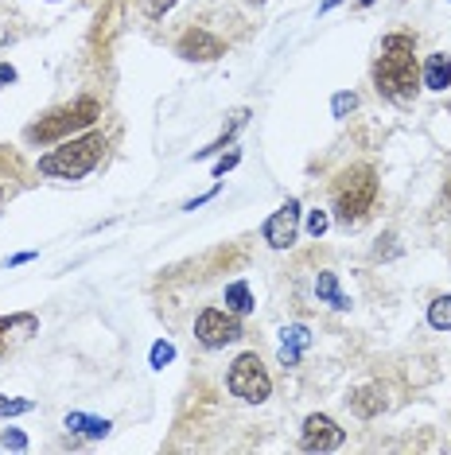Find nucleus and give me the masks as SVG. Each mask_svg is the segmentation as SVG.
Wrapping results in <instances>:
<instances>
[{
    "label": "nucleus",
    "instance_id": "2f4dec72",
    "mask_svg": "<svg viewBox=\"0 0 451 455\" xmlns=\"http://www.w3.org/2000/svg\"><path fill=\"white\" fill-rule=\"evenodd\" d=\"M0 358H4V347H0Z\"/></svg>",
    "mask_w": 451,
    "mask_h": 455
},
{
    "label": "nucleus",
    "instance_id": "4be33fe9",
    "mask_svg": "<svg viewBox=\"0 0 451 455\" xmlns=\"http://www.w3.org/2000/svg\"><path fill=\"white\" fill-rule=\"evenodd\" d=\"M358 106V94H335V101H331V113L335 117H346Z\"/></svg>",
    "mask_w": 451,
    "mask_h": 455
},
{
    "label": "nucleus",
    "instance_id": "c756f323",
    "mask_svg": "<svg viewBox=\"0 0 451 455\" xmlns=\"http://www.w3.org/2000/svg\"><path fill=\"white\" fill-rule=\"evenodd\" d=\"M249 4H265V0H249Z\"/></svg>",
    "mask_w": 451,
    "mask_h": 455
},
{
    "label": "nucleus",
    "instance_id": "1a4fd4ad",
    "mask_svg": "<svg viewBox=\"0 0 451 455\" xmlns=\"http://www.w3.org/2000/svg\"><path fill=\"white\" fill-rule=\"evenodd\" d=\"M343 440H346V432L338 428L331 417H323V412H312V417L304 420V432H300L304 451H335Z\"/></svg>",
    "mask_w": 451,
    "mask_h": 455
},
{
    "label": "nucleus",
    "instance_id": "9d476101",
    "mask_svg": "<svg viewBox=\"0 0 451 455\" xmlns=\"http://www.w3.org/2000/svg\"><path fill=\"white\" fill-rule=\"evenodd\" d=\"M307 347H312V331H307L304 323H292V327L281 331V362L284 366H296Z\"/></svg>",
    "mask_w": 451,
    "mask_h": 455
},
{
    "label": "nucleus",
    "instance_id": "aec40b11",
    "mask_svg": "<svg viewBox=\"0 0 451 455\" xmlns=\"http://www.w3.org/2000/svg\"><path fill=\"white\" fill-rule=\"evenodd\" d=\"M148 358H152V366H156V370H163L171 358H176V347H171V343H163V339H160V343L152 347V355H148Z\"/></svg>",
    "mask_w": 451,
    "mask_h": 455
},
{
    "label": "nucleus",
    "instance_id": "f03ea898",
    "mask_svg": "<svg viewBox=\"0 0 451 455\" xmlns=\"http://www.w3.org/2000/svg\"><path fill=\"white\" fill-rule=\"evenodd\" d=\"M106 156V137L101 132H82V137L59 140V148H51L47 156H39V175L47 180H82L90 175Z\"/></svg>",
    "mask_w": 451,
    "mask_h": 455
},
{
    "label": "nucleus",
    "instance_id": "bb28decb",
    "mask_svg": "<svg viewBox=\"0 0 451 455\" xmlns=\"http://www.w3.org/2000/svg\"><path fill=\"white\" fill-rule=\"evenodd\" d=\"M32 257H36L32 250H28V253H16V257H12V261H8V265H12V268H16V265H28V261H32Z\"/></svg>",
    "mask_w": 451,
    "mask_h": 455
},
{
    "label": "nucleus",
    "instance_id": "ddd939ff",
    "mask_svg": "<svg viewBox=\"0 0 451 455\" xmlns=\"http://www.w3.org/2000/svg\"><path fill=\"white\" fill-rule=\"evenodd\" d=\"M67 428L78 432V436L101 440V436H109L113 424H109V420H98V417H86V412H67Z\"/></svg>",
    "mask_w": 451,
    "mask_h": 455
},
{
    "label": "nucleus",
    "instance_id": "7c9ffc66",
    "mask_svg": "<svg viewBox=\"0 0 451 455\" xmlns=\"http://www.w3.org/2000/svg\"><path fill=\"white\" fill-rule=\"evenodd\" d=\"M0 206H4V191H0Z\"/></svg>",
    "mask_w": 451,
    "mask_h": 455
},
{
    "label": "nucleus",
    "instance_id": "f3484780",
    "mask_svg": "<svg viewBox=\"0 0 451 455\" xmlns=\"http://www.w3.org/2000/svg\"><path fill=\"white\" fill-rule=\"evenodd\" d=\"M428 323L436 331H451V296H436L428 307Z\"/></svg>",
    "mask_w": 451,
    "mask_h": 455
},
{
    "label": "nucleus",
    "instance_id": "f8f14e48",
    "mask_svg": "<svg viewBox=\"0 0 451 455\" xmlns=\"http://www.w3.org/2000/svg\"><path fill=\"white\" fill-rule=\"evenodd\" d=\"M351 409L358 412V417H377V412L385 409V393L377 386H358L351 393Z\"/></svg>",
    "mask_w": 451,
    "mask_h": 455
},
{
    "label": "nucleus",
    "instance_id": "b1692460",
    "mask_svg": "<svg viewBox=\"0 0 451 455\" xmlns=\"http://www.w3.org/2000/svg\"><path fill=\"white\" fill-rule=\"evenodd\" d=\"M4 448L24 451L28 448V436H24V432H4V440H0V451H4Z\"/></svg>",
    "mask_w": 451,
    "mask_h": 455
},
{
    "label": "nucleus",
    "instance_id": "6ab92c4d",
    "mask_svg": "<svg viewBox=\"0 0 451 455\" xmlns=\"http://www.w3.org/2000/svg\"><path fill=\"white\" fill-rule=\"evenodd\" d=\"M16 327L36 331V327H39V319H36V315H4V319H0V339H4V331H16Z\"/></svg>",
    "mask_w": 451,
    "mask_h": 455
},
{
    "label": "nucleus",
    "instance_id": "cd10ccee",
    "mask_svg": "<svg viewBox=\"0 0 451 455\" xmlns=\"http://www.w3.org/2000/svg\"><path fill=\"white\" fill-rule=\"evenodd\" d=\"M338 4V0H323V4H320V12H327V8H335Z\"/></svg>",
    "mask_w": 451,
    "mask_h": 455
},
{
    "label": "nucleus",
    "instance_id": "423d86ee",
    "mask_svg": "<svg viewBox=\"0 0 451 455\" xmlns=\"http://www.w3.org/2000/svg\"><path fill=\"white\" fill-rule=\"evenodd\" d=\"M245 335L241 331V319L238 312H230V307H207V312H199V319H194V339H199L207 350H222L230 343H238V339Z\"/></svg>",
    "mask_w": 451,
    "mask_h": 455
},
{
    "label": "nucleus",
    "instance_id": "20e7f679",
    "mask_svg": "<svg viewBox=\"0 0 451 455\" xmlns=\"http://www.w3.org/2000/svg\"><path fill=\"white\" fill-rule=\"evenodd\" d=\"M98 117H101L98 101L94 98H78V101H70V106H59V109L44 113L36 125H28L24 140L28 144H59V140L75 137V132H82V129H90Z\"/></svg>",
    "mask_w": 451,
    "mask_h": 455
},
{
    "label": "nucleus",
    "instance_id": "0eeeda50",
    "mask_svg": "<svg viewBox=\"0 0 451 455\" xmlns=\"http://www.w3.org/2000/svg\"><path fill=\"white\" fill-rule=\"evenodd\" d=\"M176 55L187 59V63H214V59L226 55V44L207 28H187L176 44Z\"/></svg>",
    "mask_w": 451,
    "mask_h": 455
},
{
    "label": "nucleus",
    "instance_id": "9b49d317",
    "mask_svg": "<svg viewBox=\"0 0 451 455\" xmlns=\"http://www.w3.org/2000/svg\"><path fill=\"white\" fill-rule=\"evenodd\" d=\"M315 296H320L323 304H331L335 312H346V307H351V296L338 288V276L335 273H320V276H315Z\"/></svg>",
    "mask_w": 451,
    "mask_h": 455
},
{
    "label": "nucleus",
    "instance_id": "39448f33",
    "mask_svg": "<svg viewBox=\"0 0 451 455\" xmlns=\"http://www.w3.org/2000/svg\"><path fill=\"white\" fill-rule=\"evenodd\" d=\"M226 386H230L233 397L249 401V405H261L273 393V378H269V370H265V362L253 355V350H245V355L233 358L230 374H226Z\"/></svg>",
    "mask_w": 451,
    "mask_h": 455
},
{
    "label": "nucleus",
    "instance_id": "a878e982",
    "mask_svg": "<svg viewBox=\"0 0 451 455\" xmlns=\"http://www.w3.org/2000/svg\"><path fill=\"white\" fill-rule=\"evenodd\" d=\"M12 82H16V67L12 63H0V90L12 86Z\"/></svg>",
    "mask_w": 451,
    "mask_h": 455
},
{
    "label": "nucleus",
    "instance_id": "393cba45",
    "mask_svg": "<svg viewBox=\"0 0 451 455\" xmlns=\"http://www.w3.org/2000/svg\"><path fill=\"white\" fill-rule=\"evenodd\" d=\"M238 160H241V156H238V152H230V156H222L218 164H214V180H222V175H226V172H230V168H233V164H238Z\"/></svg>",
    "mask_w": 451,
    "mask_h": 455
},
{
    "label": "nucleus",
    "instance_id": "a211bd4d",
    "mask_svg": "<svg viewBox=\"0 0 451 455\" xmlns=\"http://www.w3.org/2000/svg\"><path fill=\"white\" fill-rule=\"evenodd\" d=\"M36 409V401H28V397H4L0 393V417H24V412H32Z\"/></svg>",
    "mask_w": 451,
    "mask_h": 455
},
{
    "label": "nucleus",
    "instance_id": "7ed1b4c3",
    "mask_svg": "<svg viewBox=\"0 0 451 455\" xmlns=\"http://www.w3.org/2000/svg\"><path fill=\"white\" fill-rule=\"evenodd\" d=\"M377 199V172L374 164H354L335 180L331 188V203H335V219L343 226H354L366 219V211Z\"/></svg>",
    "mask_w": 451,
    "mask_h": 455
},
{
    "label": "nucleus",
    "instance_id": "dca6fc26",
    "mask_svg": "<svg viewBox=\"0 0 451 455\" xmlns=\"http://www.w3.org/2000/svg\"><path fill=\"white\" fill-rule=\"evenodd\" d=\"M245 121H249V109H238V113H233V121H230V125H226V132H222V137L214 140L210 148H199V152H194V160H207V156H214V152H222L226 144L233 140V132H238V129H245Z\"/></svg>",
    "mask_w": 451,
    "mask_h": 455
},
{
    "label": "nucleus",
    "instance_id": "c85d7f7f",
    "mask_svg": "<svg viewBox=\"0 0 451 455\" xmlns=\"http://www.w3.org/2000/svg\"><path fill=\"white\" fill-rule=\"evenodd\" d=\"M358 4H362V8H366V4H374V0H358Z\"/></svg>",
    "mask_w": 451,
    "mask_h": 455
},
{
    "label": "nucleus",
    "instance_id": "412c9836",
    "mask_svg": "<svg viewBox=\"0 0 451 455\" xmlns=\"http://www.w3.org/2000/svg\"><path fill=\"white\" fill-rule=\"evenodd\" d=\"M327 226H331V219H327V211H312V219H307V234L312 237H323Z\"/></svg>",
    "mask_w": 451,
    "mask_h": 455
},
{
    "label": "nucleus",
    "instance_id": "5701e85b",
    "mask_svg": "<svg viewBox=\"0 0 451 455\" xmlns=\"http://www.w3.org/2000/svg\"><path fill=\"white\" fill-rule=\"evenodd\" d=\"M176 8V0H145V16L148 20H160L163 12H171Z\"/></svg>",
    "mask_w": 451,
    "mask_h": 455
},
{
    "label": "nucleus",
    "instance_id": "2eb2a0df",
    "mask_svg": "<svg viewBox=\"0 0 451 455\" xmlns=\"http://www.w3.org/2000/svg\"><path fill=\"white\" fill-rule=\"evenodd\" d=\"M226 307H230V312H238V315H249L253 307V292H249V284L245 281H233V284H226Z\"/></svg>",
    "mask_w": 451,
    "mask_h": 455
},
{
    "label": "nucleus",
    "instance_id": "f257e3e1",
    "mask_svg": "<svg viewBox=\"0 0 451 455\" xmlns=\"http://www.w3.org/2000/svg\"><path fill=\"white\" fill-rule=\"evenodd\" d=\"M374 86L377 94L408 106L420 90V70H416V39L405 32H393L382 39V51L374 59Z\"/></svg>",
    "mask_w": 451,
    "mask_h": 455
},
{
    "label": "nucleus",
    "instance_id": "6e6552de",
    "mask_svg": "<svg viewBox=\"0 0 451 455\" xmlns=\"http://www.w3.org/2000/svg\"><path fill=\"white\" fill-rule=\"evenodd\" d=\"M265 242L273 245V250H292L296 245V234H300V203L289 199L276 214H269V222H265Z\"/></svg>",
    "mask_w": 451,
    "mask_h": 455
},
{
    "label": "nucleus",
    "instance_id": "4468645a",
    "mask_svg": "<svg viewBox=\"0 0 451 455\" xmlns=\"http://www.w3.org/2000/svg\"><path fill=\"white\" fill-rule=\"evenodd\" d=\"M424 86L428 90H447L451 86V55H432L424 63Z\"/></svg>",
    "mask_w": 451,
    "mask_h": 455
}]
</instances>
